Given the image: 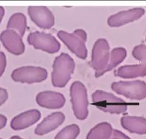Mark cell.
I'll list each match as a JSON object with an SVG mask.
<instances>
[{
	"label": "cell",
	"instance_id": "2e32d148",
	"mask_svg": "<svg viewBox=\"0 0 146 139\" xmlns=\"http://www.w3.org/2000/svg\"><path fill=\"white\" fill-rule=\"evenodd\" d=\"M115 75L126 79L144 77L146 76V64L123 66L116 70Z\"/></svg>",
	"mask_w": 146,
	"mask_h": 139
},
{
	"label": "cell",
	"instance_id": "52a82bcc",
	"mask_svg": "<svg viewBox=\"0 0 146 139\" xmlns=\"http://www.w3.org/2000/svg\"><path fill=\"white\" fill-rule=\"evenodd\" d=\"M27 41L36 49L48 53H55L60 49V44L56 38L46 33L39 32L31 33L27 38Z\"/></svg>",
	"mask_w": 146,
	"mask_h": 139
},
{
	"label": "cell",
	"instance_id": "9c48e42d",
	"mask_svg": "<svg viewBox=\"0 0 146 139\" xmlns=\"http://www.w3.org/2000/svg\"><path fill=\"white\" fill-rule=\"evenodd\" d=\"M28 14L34 23L42 29H51L54 25V16L47 7L29 6Z\"/></svg>",
	"mask_w": 146,
	"mask_h": 139
},
{
	"label": "cell",
	"instance_id": "ffe728a7",
	"mask_svg": "<svg viewBox=\"0 0 146 139\" xmlns=\"http://www.w3.org/2000/svg\"><path fill=\"white\" fill-rule=\"evenodd\" d=\"M79 133V127L76 124H71L59 132L54 139H76Z\"/></svg>",
	"mask_w": 146,
	"mask_h": 139
},
{
	"label": "cell",
	"instance_id": "d4e9b609",
	"mask_svg": "<svg viewBox=\"0 0 146 139\" xmlns=\"http://www.w3.org/2000/svg\"><path fill=\"white\" fill-rule=\"evenodd\" d=\"M8 92L5 89L0 87V107L3 105L8 100Z\"/></svg>",
	"mask_w": 146,
	"mask_h": 139
},
{
	"label": "cell",
	"instance_id": "e0dca14e",
	"mask_svg": "<svg viewBox=\"0 0 146 139\" xmlns=\"http://www.w3.org/2000/svg\"><path fill=\"white\" fill-rule=\"evenodd\" d=\"M127 55V51L126 48L124 47H116L114 48L110 53V57H109V63L107 64V68L104 71L96 76V77L99 78L100 76H103L104 74L109 71L112 70L115 68L117 67L119 64L125 60Z\"/></svg>",
	"mask_w": 146,
	"mask_h": 139
},
{
	"label": "cell",
	"instance_id": "8992f818",
	"mask_svg": "<svg viewBox=\"0 0 146 139\" xmlns=\"http://www.w3.org/2000/svg\"><path fill=\"white\" fill-rule=\"evenodd\" d=\"M47 71L43 68L26 66L15 69L11 77L15 82L32 84L42 82L47 78Z\"/></svg>",
	"mask_w": 146,
	"mask_h": 139
},
{
	"label": "cell",
	"instance_id": "4316f807",
	"mask_svg": "<svg viewBox=\"0 0 146 139\" xmlns=\"http://www.w3.org/2000/svg\"><path fill=\"white\" fill-rule=\"evenodd\" d=\"M5 14V10L3 7L0 6V23H1V21L3 18V16H4Z\"/></svg>",
	"mask_w": 146,
	"mask_h": 139
},
{
	"label": "cell",
	"instance_id": "cb8c5ba5",
	"mask_svg": "<svg viewBox=\"0 0 146 139\" xmlns=\"http://www.w3.org/2000/svg\"><path fill=\"white\" fill-rule=\"evenodd\" d=\"M73 34L75 35L78 38H79L81 40H83L84 42H86L87 40V34L83 29H76L74 32L72 33Z\"/></svg>",
	"mask_w": 146,
	"mask_h": 139
},
{
	"label": "cell",
	"instance_id": "ba28073f",
	"mask_svg": "<svg viewBox=\"0 0 146 139\" xmlns=\"http://www.w3.org/2000/svg\"><path fill=\"white\" fill-rule=\"evenodd\" d=\"M145 10L141 7L122 10L111 15L107 19V23L111 27H119L139 20L145 15Z\"/></svg>",
	"mask_w": 146,
	"mask_h": 139
},
{
	"label": "cell",
	"instance_id": "603a6c76",
	"mask_svg": "<svg viewBox=\"0 0 146 139\" xmlns=\"http://www.w3.org/2000/svg\"><path fill=\"white\" fill-rule=\"evenodd\" d=\"M110 139H131L127 135L117 130H113L112 136Z\"/></svg>",
	"mask_w": 146,
	"mask_h": 139
},
{
	"label": "cell",
	"instance_id": "83f0119b",
	"mask_svg": "<svg viewBox=\"0 0 146 139\" xmlns=\"http://www.w3.org/2000/svg\"><path fill=\"white\" fill-rule=\"evenodd\" d=\"M10 139H23V138H21V137H19V136H12Z\"/></svg>",
	"mask_w": 146,
	"mask_h": 139
},
{
	"label": "cell",
	"instance_id": "44dd1931",
	"mask_svg": "<svg viewBox=\"0 0 146 139\" xmlns=\"http://www.w3.org/2000/svg\"><path fill=\"white\" fill-rule=\"evenodd\" d=\"M132 54L134 58L137 60L146 64V44H139L135 46Z\"/></svg>",
	"mask_w": 146,
	"mask_h": 139
},
{
	"label": "cell",
	"instance_id": "ac0fdd59",
	"mask_svg": "<svg viewBox=\"0 0 146 139\" xmlns=\"http://www.w3.org/2000/svg\"><path fill=\"white\" fill-rule=\"evenodd\" d=\"M112 126L108 122H102L97 124L89 132L86 139H110L112 136Z\"/></svg>",
	"mask_w": 146,
	"mask_h": 139
},
{
	"label": "cell",
	"instance_id": "7c38bea8",
	"mask_svg": "<svg viewBox=\"0 0 146 139\" xmlns=\"http://www.w3.org/2000/svg\"><path fill=\"white\" fill-rule=\"evenodd\" d=\"M36 102L39 106L48 109H61L66 103L65 97L62 93L53 91H45L36 96Z\"/></svg>",
	"mask_w": 146,
	"mask_h": 139
},
{
	"label": "cell",
	"instance_id": "8fae6325",
	"mask_svg": "<svg viewBox=\"0 0 146 139\" xmlns=\"http://www.w3.org/2000/svg\"><path fill=\"white\" fill-rule=\"evenodd\" d=\"M57 36L69 48V50L75 54L79 58L85 60L88 56V50L86 44L79 38L73 34H69L64 31H60Z\"/></svg>",
	"mask_w": 146,
	"mask_h": 139
},
{
	"label": "cell",
	"instance_id": "277c9868",
	"mask_svg": "<svg viewBox=\"0 0 146 139\" xmlns=\"http://www.w3.org/2000/svg\"><path fill=\"white\" fill-rule=\"evenodd\" d=\"M111 89L117 94L130 100H142L146 98V83L141 80L114 82L111 84Z\"/></svg>",
	"mask_w": 146,
	"mask_h": 139
},
{
	"label": "cell",
	"instance_id": "30bf717a",
	"mask_svg": "<svg viewBox=\"0 0 146 139\" xmlns=\"http://www.w3.org/2000/svg\"><path fill=\"white\" fill-rule=\"evenodd\" d=\"M0 40L6 49L15 55H20L24 53L25 45L18 33L11 29L3 31L0 34Z\"/></svg>",
	"mask_w": 146,
	"mask_h": 139
},
{
	"label": "cell",
	"instance_id": "f546056e",
	"mask_svg": "<svg viewBox=\"0 0 146 139\" xmlns=\"http://www.w3.org/2000/svg\"><path fill=\"white\" fill-rule=\"evenodd\" d=\"M145 40H146V38H145Z\"/></svg>",
	"mask_w": 146,
	"mask_h": 139
},
{
	"label": "cell",
	"instance_id": "7402d4cb",
	"mask_svg": "<svg viewBox=\"0 0 146 139\" xmlns=\"http://www.w3.org/2000/svg\"><path fill=\"white\" fill-rule=\"evenodd\" d=\"M6 57L3 52H0V77L2 76L6 67Z\"/></svg>",
	"mask_w": 146,
	"mask_h": 139
},
{
	"label": "cell",
	"instance_id": "484cf974",
	"mask_svg": "<svg viewBox=\"0 0 146 139\" xmlns=\"http://www.w3.org/2000/svg\"><path fill=\"white\" fill-rule=\"evenodd\" d=\"M7 123V118L3 115H0V130L6 126Z\"/></svg>",
	"mask_w": 146,
	"mask_h": 139
},
{
	"label": "cell",
	"instance_id": "5bb4252c",
	"mask_svg": "<svg viewBox=\"0 0 146 139\" xmlns=\"http://www.w3.org/2000/svg\"><path fill=\"white\" fill-rule=\"evenodd\" d=\"M41 117L39 111L33 109L19 114L12 119L10 127L14 130L25 129L36 123Z\"/></svg>",
	"mask_w": 146,
	"mask_h": 139
},
{
	"label": "cell",
	"instance_id": "5b68a950",
	"mask_svg": "<svg viewBox=\"0 0 146 139\" xmlns=\"http://www.w3.org/2000/svg\"><path fill=\"white\" fill-rule=\"evenodd\" d=\"M110 47L108 41L104 38L97 40L92 48L90 66L96 71L95 76L104 71L107 68L110 57Z\"/></svg>",
	"mask_w": 146,
	"mask_h": 139
},
{
	"label": "cell",
	"instance_id": "f1b7e54d",
	"mask_svg": "<svg viewBox=\"0 0 146 139\" xmlns=\"http://www.w3.org/2000/svg\"><path fill=\"white\" fill-rule=\"evenodd\" d=\"M0 139H2V138H0Z\"/></svg>",
	"mask_w": 146,
	"mask_h": 139
},
{
	"label": "cell",
	"instance_id": "d6986e66",
	"mask_svg": "<svg viewBox=\"0 0 146 139\" xmlns=\"http://www.w3.org/2000/svg\"><path fill=\"white\" fill-rule=\"evenodd\" d=\"M27 27L26 17L22 13H15L10 17L7 24V29L15 31L22 37Z\"/></svg>",
	"mask_w": 146,
	"mask_h": 139
},
{
	"label": "cell",
	"instance_id": "7a4b0ae2",
	"mask_svg": "<svg viewBox=\"0 0 146 139\" xmlns=\"http://www.w3.org/2000/svg\"><path fill=\"white\" fill-rule=\"evenodd\" d=\"M92 99L93 104L98 109L110 114H122L128 109L127 104L124 100L102 90H96L94 92Z\"/></svg>",
	"mask_w": 146,
	"mask_h": 139
},
{
	"label": "cell",
	"instance_id": "9a60e30c",
	"mask_svg": "<svg viewBox=\"0 0 146 139\" xmlns=\"http://www.w3.org/2000/svg\"><path fill=\"white\" fill-rule=\"evenodd\" d=\"M122 128L130 133L146 134V118L139 116H123L121 118Z\"/></svg>",
	"mask_w": 146,
	"mask_h": 139
},
{
	"label": "cell",
	"instance_id": "3957f363",
	"mask_svg": "<svg viewBox=\"0 0 146 139\" xmlns=\"http://www.w3.org/2000/svg\"><path fill=\"white\" fill-rule=\"evenodd\" d=\"M70 95L74 115L79 120H84L89 113L86 87L80 81H75L70 86Z\"/></svg>",
	"mask_w": 146,
	"mask_h": 139
},
{
	"label": "cell",
	"instance_id": "6da1fadb",
	"mask_svg": "<svg viewBox=\"0 0 146 139\" xmlns=\"http://www.w3.org/2000/svg\"><path fill=\"white\" fill-rule=\"evenodd\" d=\"M75 68V63L68 54L62 53L53 62L51 75L52 84L56 87H64L70 81Z\"/></svg>",
	"mask_w": 146,
	"mask_h": 139
},
{
	"label": "cell",
	"instance_id": "4fadbf2b",
	"mask_svg": "<svg viewBox=\"0 0 146 139\" xmlns=\"http://www.w3.org/2000/svg\"><path fill=\"white\" fill-rule=\"evenodd\" d=\"M65 115L62 112H55L47 116L36 127L35 134L39 136L46 134L58 128L64 122Z\"/></svg>",
	"mask_w": 146,
	"mask_h": 139
}]
</instances>
